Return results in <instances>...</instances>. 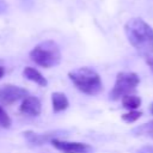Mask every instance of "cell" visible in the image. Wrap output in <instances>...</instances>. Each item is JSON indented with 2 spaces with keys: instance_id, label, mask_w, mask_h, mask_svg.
<instances>
[{
  "instance_id": "11",
  "label": "cell",
  "mask_w": 153,
  "mask_h": 153,
  "mask_svg": "<svg viewBox=\"0 0 153 153\" xmlns=\"http://www.w3.org/2000/svg\"><path fill=\"white\" fill-rule=\"evenodd\" d=\"M122 105H123V108L128 109L129 111L130 110H135L141 105V98L135 96V94H133V93L127 94V96H124L122 98Z\"/></svg>"
},
{
  "instance_id": "9",
  "label": "cell",
  "mask_w": 153,
  "mask_h": 153,
  "mask_svg": "<svg viewBox=\"0 0 153 153\" xmlns=\"http://www.w3.org/2000/svg\"><path fill=\"white\" fill-rule=\"evenodd\" d=\"M51 104H53V111L54 112L63 111L69 106L68 98L62 92H53V94H51Z\"/></svg>"
},
{
  "instance_id": "10",
  "label": "cell",
  "mask_w": 153,
  "mask_h": 153,
  "mask_svg": "<svg viewBox=\"0 0 153 153\" xmlns=\"http://www.w3.org/2000/svg\"><path fill=\"white\" fill-rule=\"evenodd\" d=\"M23 75L33 82H36L38 86H47V79L42 75L41 72H38L33 67H25L23 71Z\"/></svg>"
},
{
  "instance_id": "17",
  "label": "cell",
  "mask_w": 153,
  "mask_h": 153,
  "mask_svg": "<svg viewBox=\"0 0 153 153\" xmlns=\"http://www.w3.org/2000/svg\"><path fill=\"white\" fill-rule=\"evenodd\" d=\"M4 73H5V68H4V66L0 65V78L4 75Z\"/></svg>"
},
{
  "instance_id": "13",
  "label": "cell",
  "mask_w": 153,
  "mask_h": 153,
  "mask_svg": "<svg viewBox=\"0 0 153 153\" xmlns=\"http://www.w3.org/2000/svg\"><path fill=\"white\" fill-rule=\"evenodd\" d=\"M141 115H142L141 111H137V110H130L129 112L122 115V120H123L124 122H127V123H133V122H135L137 118H140Z\"/></svg>"
},
{
  "instance_id": "7",
  "label": "cell",
  "mask_w": 153,
  "mask_h": 153,
  "mask_svg": "<svg viewBox=\"0 0 153 153\" xmlns=\"http://www.w3.org/2000/svg\"><path fill=\"white\" fill-rule=\"evenodd\" d=\"M56 149L63 153H91L92 147L84 142H71V141H62L59 139H54L50 142Z\"/></svg>"
},
{
  "instance_id": "18",
  "label": "cell",
  "mask_w": 153,
  "mask_h": 153,
  "mask_svg": "<svg viewBox=\"0 0 153 153\" xmlns=\"http://www.w3.org/2000/svg\"><path fill=\"white\" fill-rule=\"evenodd\" d=\"M149 110H151V112H152V115H153V103L151 104V106H149Z\"/></svg>"
},
{
  "instance_id": "5",
  "label": "cell",
  "mask_w": 153,
  "mask_h": 153,
  "mask_svg": "<svg viewBox=\"0 0 153 153\" xmlns=\"http://www.w3.org/2000/svg\"><path fill=\"white\" fill-rule=\"evenodd\" d=\"M30 96L29 91L12 84H5L0 86V104L11 105L19 99H24Z\"/></svg>"
},
{
  "instance_id": "4",
  "label": "cell",
  "mask_w": 153,
  "mask_h": 153,
  "mask_svg": "<svg viewBox=\"0 0 153 153\" xmlns=\"http://www.w3.org/2000/svg\"><path fill=\"white\" fill-rule=\"evenodd\" d=\"M140 82V78L133 72H120L116 76L115 85L110 91V99L117 100L127 94H130Z\"/></svg>"
},
{
  "instance_id": "6",
  "label": "cell",
  "mask_w": 153,
  "mask_h": 153,
  "mask_svg": "<svg viewBox=\"0 0 153 153\" xmlns=\"http://www.w3.org/2000/svg\"><path fill=\"white\" fill-rule=\"evenodd\" d=\"M66 131L65 130H55V131H49V133H42V134H37L32 130H26L23 133L25 140L33 146H42L47 142H51L54 139H59V136L65 135Z\"/></svg>"
},
{
  "instance_id": "14",
  "label": "cell",
  "mask_w": 153,
  "mask_h": 153,
  "mask_svg": "<svg viewBox=\"0 0 153 153\" xmlns=\"http://www.w3.org/2000/svg\"><path fill=\"white\" fill-rule=\"evenodd\" d=\"M12 124V121L7 112L4 110V108L0 105V127L1 128H10Z\"/></svg>"
},
{
  "instance_id": "16",
  "label": "cell",
  "mask_w": 153,
  "mask_h": 153,
  "mask_svg": "<svg viewBox=\"0 0 153 153\" xmlns=\"http://www.w3.org/2000/svg\"><path fill=\"white\" fill-rule=\"evenodd\" d=\"M147 65L151 67V69L153 71V57H148L147 59Z\"/></svg>"
},
{
  "instance_id": "1",
  "label": "cell",
  "mask_w": 153,
  "mask_h": 153,
  "mask_svg": "<svg viewBox=\"0 0 153 153\" xmlns=\"http://www.w3.org/2000/svg\"><path fill=\"white\" fill-rule=\"evenodd\" d=\"M129 43L141 54L148 56L153 53V29L141 18H130L124 25Z\"/></svg>"
},
{
  "instance_id": "8",
  "label": "cell",
  "mask_w": 153,
  "mask_h": 153,
  "mask_svg": "<svg viewBox=\"0 0 153 153\" xmlns=\"http://www.w3.org/2000/svg\"><path fill=\"white\" fill-rule=\"evenodd\" d=\"M22 114L29 115V116H38L42 111V104L41 100L37 97L33 96H27L22 100L20 108H19Z\"/></svg>"
},
{
  "instance_id": "2",
  "label": "cell",
  "mask_w": 153,
  "mask_h": 153,
  "mask_svg": "<svg viewBox=\"0 0 153 153\" xmlns=\"http://www.w3.org/2000/svg\"><path fill=\"white\" fill-rule=\"evenodd\" d=\"M68 76L73 85L85 94L96 96L103 88L99 74L90 67H80L73 69L68 73Z\"/></svg>"
},
{
  "instance_id": "3",
  "label": "cell",
  "mask_w": 153,
  "mask_h": 153,
  "mask_svg": "<svg viewBox=\"0 0 153 153\" xmlns=\"http://www.w3.org/2000/svg\"><path fill=\"white\" fill-rule=\"evenodd\" d=\"M30 57L36 65L50 68L61 62V50L54 41H43L30 51Z\"/></svg>"
},
{
  "instance_id": "12",
  "label": "cell",
  "mask_w": 153,
  "mask_h": 153,
  "mask_svg": "<svg viewBox=\"0 0 153 153\" xmlns=\"http://www.w3.org/2000/svg\"><path fill=\"white\" fill-rule=\"evenodd\" d=\"M133 133L135 135H145V136H149L153 139V121H151L148 123H143V124L134 128Z\"/></svg>"
},
{
  "instance_id": "15",
  "label": "cell",
  "mask_w": 153,
  "mask_h": 153,
  "mask_svg": "<svg viewBox=\"0 0 153 153\" xmlns=\"http://www.w3.org/2000/svg\"><path fill=\"white\" fill-rule=\"evenodd\" d=\"M136 153H153V146H143L139 148Z\"/></svg>"
}]
</instances>
